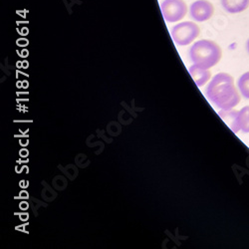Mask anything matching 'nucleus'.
<instances>
[{
	"instance_id": "1",
	"label": "nucleus",
	"mask_w": 249,
	"mask_h": 249,
	"mask_svg": "<svg viewBox=\"0 0 249 249\" xmlns=\"http://www.w3.org/2000/svg\"><path fill=\"white\" fill-rule=\"evenodd\" d=\"M205 96L215 107L221 110H231L240 102V95L235 88L234 79L227 73L216 74L209 86Z\"/></svg>"
},
{
	"instance_id": "2",
	"label": "nucleus",
	"mask_w": 249,
	"mask_h": 249,
	"mask_svg": "<svg viewBox=\"0 0 249 249\" xmlns=\"http://www.w3.org/2000/svg\"><path fill=\"white\" fill-rule=\"evenodd\" d=\"M222 56L221 48L214 41L199 40L190 49V58L195 65L204 69H211L220 61Z\"/></svg>"
},
{
	"instance_id": "3",
	"label": "nucleus",
	"mask_w": 249,
	"mask_h": 249,
	"mask_svg": "<svg viewBox=\"0 0 249 249\" xmlns=\"http://www.w3.org/2000/svg\"><path fill=\"white\" fill-rule=\"evenodd\" d=\"M200 29L197 24L193 21H184L175 25L171 35L174 42L178 46H186L193 43L198 37Z\"/></svg>"
},
{
	"instance_id": "4",
	"label": "nucleus",
	"mask_w": 249,
	"mask_h": 249,
	"mask_svg": "<svg viewBox=\"0 0 249 249\" xmlns=\"http://www.w3.org/2000/svg\"><path fill=\"white\" fill-rule=\"evenodd\" d=\"M163 19L170 23L178 22L188 13V5L184 0H163L160 3Z\"/></svg>"
},
{
	"instance_id": "5",
	"label": "nucleus",
	"mask_w": 249,
	"mask_h": 249,
	"mask_svg": "<svg viewBox=\"0 0 249 249\" xmlns=\"http://www.w3.org/2000/svg\"><path fill=\"white\" fill-rule=\"evenodd\" d=\"M214 13V6L209 0H196L190 7L191 17L196 22L210 20Z\"/></svg>"
},
{
	"instance_id": "6",
	"label": "nucleus",
	"mask_w": 249,
	"mask_h": 249,
	"mask_svg": "<svg viewBox=\"0 0 249 249\" xmlns=\"http://www.w3.org/2000/svg\"><path fill=\"white\" fill-rule=\"evenodd\" d=\"M219 117L222 119V121L227 124L228 127L233 133H238L241 131L240 127V120H239V111L234 110H220L218 112Z\"/></svg>"
},
{
	"instance_id": "7",
	"label": "nucleus",
	"mask_w": 249,
	"mask_h": 249,
	"mask_svg": "<svg viewBox=\"0 0 249 249\" xmlns=\"http://www.w3.org/2000/svg\"><path fill=\"white\" fill-rule=\"evenodd\" d=\"M189 72L192 78L194 79V81L196 82V86L198 87H202L203 85H205L206 83L211 80V77H212L210 69H204L195 64L190 67Z\"/></svg>"
},
{
	"instance_id": "8",
	"label": "nucleus",
	"mask_w": 249,
	"mask_h": 249,
	"mask_svg": "<svg viewBox=\"0 0 249 249\" xmlns=\"http://www.w3.org/2000/svg\"><path fill=\"white\" fill-rule=\"evenodd\" d=\"M223 9L230 13H240L249 7V0H221Z\"/></svg>"
},
{
	"instance_id": "9",
	"label": "nucleus",
	"mask_w": 249,
	"mask_h": 249,
	"mask_svg": "<svg viewBox=\"0 0 249 249\" xmlns=\"http://www.w3.org/2000/svg\"><path fill=\"white\" fill-rule=\"evenodd\" d=\"M237 86L240 94L245 99H249V72H246L240 76L237 81Z\"/></svg>"
},
{
	"instance_id": "10",
	"label": "nucleus",
	"mask_w": 249,
	"mask_h": 249,
	"mask_svg": "<svg viewBox=\"0 0 249 249\" xmlns=\"http://www.w3.org/2000/svg\"><path fill=\"white\" fill-rule=\"evenodd\" d=\"M239 120L241 131L245 134L249 133V106H246L239 111Z\"/></svg>"
},
{
	"instance_id": "11",
	"label": "nucleus",
	"mask_w": 249,
	"mask_h": 249,
	"mask_svg": "<svg viewBox=\"0 0 249 249\" xmlns=\"http://www.w3.org/2000/svg\"><path fill=\"white\" fill-rule=\"evenodd\" d=\"M246 49H247V52L249 54V39L247 40V42H246Z\"/></svg>"
}]
</instances>
